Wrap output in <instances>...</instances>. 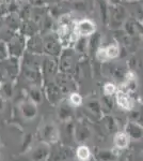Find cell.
Wrapping results in <instances>:
<instances>
[{"mask_svg":"<svg viewBox=\"0 0 143 161\" xmlns=\"http://www.w3.org/2000/svg\"><path fill=\"white\" fill-rule=\"evenodd\" d=\"M98 158L100 161H114L116 159V155L109 150H103L98 154Z\"/></svg>","mask_w":143,"mask_h":161,"instance_id":"obj_8","label":"cell"},{"mask_svg":"<svg viewBox=\"0 0 143 161\" xmlns=\"http://www.w3.org/2000/svg\"><path fill=\"white\" fill-rule=\"evenodd\" d=\"M95 31V24L90 19H84L75 27V35L90 36Z\"/></svg>","mask_w":143,"mask_h":161,"instance_id":"obj_1","label":"cell"},{"mask_svg":"<svg viewBox=\"0 0 143 161\" xmlns=\"http://www.w3.org/2000/svg\"><path fill=\"white\" fill-rule=\"evenodd\" d=\"M129 141H130V137L128 136L126 132H118L115 134V137H114V145L118 148L123 149L128 146Z\"/></svg>","mask_w":143,"mask_h":161,"instance_id":"obj_4","label":"cell"},{"mask_svg":"<svg viewBox=\"0 0 143 161\" xmlns=\"http://www.w3.org/2000/svg\"><path fill=\"white\" fill-rule=\"evenodd\" d=\"M77 158L80 161H88L91 157V152L89 149V147L85 146V145H81L77 148L76 152Z\"/></svg>","mask_w":143,"mask_h":161,"instance_id":"obj_6","label":"cell"},{"mask_svg":"<svg viewBox=\"0 0 143 161\" xmlns=\"http://www.w3.org/2000/svg\"><path fill=\"white\" fill-rule=\"evenodd\" d=\"M126 133L132 140H140L143 136V129L141 126L134 123H130L126 127Z\"/></svg>","mask_w":143,"mask_h":161,"instance_id":"obj_3","label":"cell"},{"mask_svg":"<svg viewBox=\"0 0 143 161\" xmlns=\"http://www.w3.org/2000/svg\"><path fill=\"white\" fill-rule=\"evenodd\" d=\"M47 154H48V149L46 148L45 146H40L34 150L32 159L34 161H42L44 160V158L47 156Z\"/></svg>","mask_w":143,"mask_h":161,"instance_id":"obj_7","label":"cell"},{"mask_svg":"<svg viewBox=\"0 0 143 161\" xmlns=\"http://www.w3.org/2000/svg\"><path fill=\"white\" fill-rule=\"evenodd\" d=\"M116 100H118V104L120 108H122L123 110H131L132 108V101L130 100V98L128 97V96H126L125 93L121 92L118 95V98H116Z\"/></svg>","mask_w":143,"mask_h":161,"instance_id":"obj_5","label":"cell"},{"mask_svg":"<svg viewBox=\"0 0 143 161\" xmlns=\"http://www.w3.org/2000/svg\"><path fill=\"white\" fill-rule=\"evenodd\" d=\"M46 129H47V130H46V133H45L46 139L50 140V141H56V140H57L56 130H54L53 127H47Z\"/></svg>","mask_w":143,"mask_h":161,"instance_id":"obj_11","label":"cell"},{"mask_svg":"<svg viewBox=\"0 0 143 161\" xmlns=\"http://www.w3.org/2000/svg\"><path fill=\"white\" fill-rule=\"evenodd\" d=\"M104 92L107 96H111L113 95L114 92H116V87L114 84H111V83H107V84L104 86Z\"/></svg>","mask_w":143,"mask_h":161,"instance_id":"obj_10","label":"cell"},{"mask_svg":"<svg viewBox=\"0 0 143 161\" xmlns=\"http://www.w3.org/2000/svg\"><path fill=\"white\" fill-rule=\"evenodd\" d=\"M119 47L116 45H109L107 47L100 48L97 52V58L100 61H106L108 59H112L118 57Z\"/></svg>","mask_w":143,"mask_h":161,"instance_id":"obj_2","label":"cell"},{"mask_svg":"<svg viewBox=\"0 0 143 161\" xmlns=\"http://www.w3.org/2000/svg\"><path fill=\"white\" fill-rule=\"evenodd\" d=\"M69 102L72 105L74 106H79L82 103V98L79 93H72L71 97H69Z\"/></svg>","mask_w":143,"mask_h":161,"instance_id":"obj_9","label":"cell"}]
</instances>
